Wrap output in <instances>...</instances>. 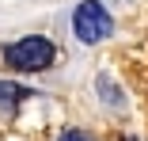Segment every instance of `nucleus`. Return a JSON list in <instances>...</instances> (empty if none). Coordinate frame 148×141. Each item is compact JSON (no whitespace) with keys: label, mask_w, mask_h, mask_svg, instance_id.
<instances>
[{"label":"nucleus","mask_w":148,"mask_h":141,"mask_svg":"<svg viewBox=\"0 0 148 141\" xmlns=\"http://www.w3.org/2000/svg\"><path fill=\"white\" fill-rule=\"evenodd\" d=\"M27 88H15V84H0V99H23Z\"/></svg>","instance_id":"7ed1b4c3"},{"label":"nucleus","mask_w":148,"mask_h":141,"mask_svg":"<svg viewBox=\"0 0 148 141\" xmlns=\"http://www.w3.org/2000/svg\"><path fill=\"white\" fill-rule=\"evenodd\" d=\"M61 141H95V137H91V133H84V130H65Z\"/></svg>","instance_id":"20e7f679"},{"label":"nucleus","mask_w":148,"mask_h":141,"mask_svg":"<svg viewBox=\"0 0 148 141\" xmlns=\"http://www.w3.org/2000/svg\"><path fill=\"white\" fill-rule=\"evenodd\" d=\"M4 61L19 73H38L53 61V42L42 38V35H31V38H19L4 50Z\"/></svg>","instance_id":"f257e3e1"},{"label":"nucleus","mask_w":148,"mask_h":141,"mask_svg":"<svg viewBox=\"0 0 148 141\" xmlns=\"http://www.w3.org/2000/svg\"><path fill=\"white\" fill-rule=\"evenodd\" d=\"M72 31H76L80 42L95 46V42H103L114 31V19H110V12L99 4V0H84V4L76 8V15H72Z\"/></svg>","instance_id":"f03ea898"}]
</instances>
